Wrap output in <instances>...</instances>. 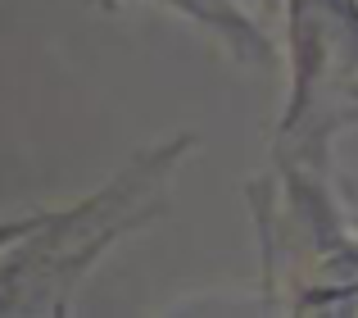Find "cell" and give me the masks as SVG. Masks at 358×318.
I'll use <instances>...</instances> for the list:
<instances>
[{"label": "cell", "instance_id": "1", "mask_svg": "<svg viewBox=\"0 0 358 318\" xmlns=\"http://www.w3.org/2000/svg\"><path fill=\"white\" fill-rule=\"evenodd\" d=\"M191 137L136 151L82 200L45 209L23 241L0 250V318H64L100 259L164 214L168 186L191 155Z\"/></svg>", "mask_w": 358, "mask_h": 318}, {"label": "cell", "instance_id": "3", "mask_svg": "<svg viewBox=\"0 0 358 318\" xmlns=\"http://www.w3.org/2000/svg\"><path fill=\"white\" fill-rule=\"evenodd\" d=\"M141 5L168 9V14L195 23L200 32H209L213 41H218L231 60H241V64H259L263 69V64L277 60V41L268 36L259 9H254V5H263V0H141Z\"/></svg>", "mask_w": 358, "mask_h": 318}, {"label": "cell", "instance_id": "6", "mask_svg": "<svg viewBox=\"0 0 358 318\" xmlns=\"http://www.w3.org/2000/svg\"><path fill=\"white\" fill-rule=\"evenodd\" d=\"M263 5H268V9H272V14H277V0H263Z\"/></svg>", "mask_w": 358, "mask_h": 318}, {"label": "cell", "instance_id": "7", "mask_svg": "<svg viewBox=\"0 0 358 318\" xmlns=\"http://www.w3.org/2000/svg\"><path fill=\"white\" fill-rule=\"evenodd\" d=\"M354 105H358V87H354Z\"/></svg>", "mask_w": 358, "mask_h": 318}, {"label": "cell", "instance_id": "4", "mask_svg": "<svg viewBox=\"0 0 358 318\" xmlns=\"http://www.w3.org/2000/svg\"><path fill=\"white\" fill-rule=\"evenodd\" d=\"M41 219H45V209L14 214V219H0V250H5V246H14V241H23V237H27V232H32Z\"/></svg>", "mask_w": 358, "mask_h": 318}, {"label": "cell", "instance_id": "2", "mask_svg": "<svg viewBox=\"0 0 358 318\" xmlns=\"http://www.w3.org/2000/svg\"><path fill=\"white\" fill-rule=\"evenodd\" d=\"M286 100L272 132V164L331 173L336 132L358 118V0H277Z\"/></svg>", "mask_w": 358, "mask_h": 318}, {"label": "cell", "instance_id": "5", "mask_svg": "<svg viewBox=\"0 0 358 318\" xmlns=\"http://www.w3.org/2000/svg\"><path fill=\"white\" fill-rule=\"evenodd\" d=\"M96 9H118V0H91Z\"/></svg>", "mask_w": 358, "mask_h": 318}]
</instances>
